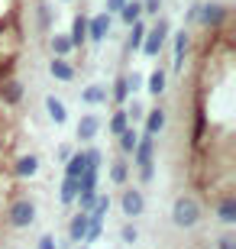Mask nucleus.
Listing matches in <instances>:
<instances>
[{"label":"nucleus","mask_w":236,"mask_h":249,"mask_svg":"<svg viewBox=\"0 0 236 249\" xmlns=\"http://www.w3.org/2000/svg\"><path fill=\"white\" fill-rule=\"evenodd\" d=\"M165 36H168V23L159 19V23L143 36V46H139V49H143V55H159L162 46H165Z\"/></svg>","instance_id":"nucleus-1"},{"label":"nucleus","mask_w":236,"mask_h":249,"mask_svg":"<svg viewBox=\"0 0 236 249\" xmlns=\"http://www.w3.org/2000/svg\"><path fill=\"white\" fill-rule=\"evenodd\" d=\"M172 217H175V227H194V223H198V217H200L198 201H191V197H182V201H175Z\"/></svg>","instance_id":"nucleus-2"},{"label":"nucleus","mask_w":236,"mask_h":249,"mask_svg":"<svg viewBox=\"0 0 236 249\" xmlns=\"http://www.w3.org/2000/svg\"><path fill=\"white\" fill-rule=\"evenodd\" d=\"M10 220H13V227H29V223L36 220V207H33V201H17L13 211H10Z\"/></svg>","instance_id":"nucleus-3"},{"label":"nucleus","mask_w":236,"mask_h":249,"mask_svg":"<svg viewBox=\"0 0 236 249\" xmlns=\"http://www.w3.org/2000/svg\"><path fill=\"white\" fill-rule=\"evenodd\" d=\"M223 19H227V7H220V3H207V7L200 10V23H204V26H220V23H223Z\"/></svg>","instance_id":"nucleus-4"},{"label":"nucleus","mask_w":236,"mask_h":249,"mask_svg":"<svg viewBox=\"0 0 236 249\" xmlns=\"http://www.w3.org/2000/svg\"><path fill=\"white\" fill-rule=\"evenodd\" d=\"M107 29H110V13H100V17L88 19V36H91L94 42H100V39L107 36Z\"/></svg>","instance_id":"nucleus-5"},{"label":"nucleus","mask_w":236,"mask_h":249,"mask_svg":"<svg viewBox=\"0 0 236 249\" xmlns=\"http://www.w3.org/2000/svg\"><path fill=\"white\" fill-rule=\"evenodd\" d=\"M152 149H155V146H152V136L145 133V136L136 142V149H133V152H136V165H139V168L152 162Z\"/></svg>","instance_id":"nucleus-6"},{"label":"nucleus","mask_w":236,"mask_h":249,"mask_svg":"<svg viewBox=\"0 0 236 249\" xmlns=\"http://www.w3.org/2000/svg\"><path fill=\"white\" fill-rule=\"evenodd\" d=\"M84 42H88V17L78 13L72 23V46H84Z\"/></svg>","instance_id":"nucleus-7"},{"label":"nucleus","mask_w":236,"mask_h":249,"mask_svg":"<svg viewBox=\"0 0 236 249\" xmlns=\"http://www.w3.org/2000/svg\"><path fill=\"white\" fill-rule=\"evenodd\" d=\"M123 213H127V217H139V213H143V194L139 191L123 194Z\"/></svg>","instance_id":"nucleus-8"},{"label":"nucleus","mask_w":236,"mask_h":249,"mask_svg":"<svg viewBox=\"0 0 236 249\" xmlns=\"http://www.w3.org/2000/svg\"><path fill=\"white\" fill-rule=\"evenodd\" d=\"M49 71H52V78H58V81H72V78H74V68H72L68 62H65V58H58V55L52 58Z\"/></svg>","instance_id":"nucleus-9"},{"label":"nucleus","mask_w":236,"mask_h":249,"mask_svg":"<svg viewBox=\"0 0 236 249\" xmlns=\"http://www.w3.org/2000/svg\"><path fill=\"white\" fill-rule=\"evenodd\" d=\"M184 55H188V33H178L175 36V71H182L184 68Z\"/></svg>","instance_id":"nucleus-10"},{"label":"nucleus","mask_w":236,"mask_h":249,"mask_svg":"<svg viewBox=\"0 0 236 249\" xmlns=\"http://www.w3.org/2000/svg\"><path fill=\"white\" fill-rule=\"evenodd\" d=\"M162 126H165V110H162V107L149 110V117H145V133L155 136V133H162Z\"/></svg>","instance_id":"nucleus-11"},{"label":"nucleus","mask_w":236,"mask_h":249,"mask_svg":"<svg viewBox=\"0 0 236 249\" xmlns=\"http://www.w3.org/2000/svg\"><path fill=\"white\" fill-rule=\"evenodd\" d=\"M120 17H123V23H136L139 17H143V3H139V0H127V3H123V7H120Z\"/></svg>","instance_id":"nucleus-12"},{"label":"nucleus","mask_w":236,"mask_h":249,"mask_svg":"<svg viewBox=\"0 0 236 249\" xmlns=\"http://www.w3.org/2000/svg\"><path fill=\"white\" fill-rule=\"evenodd\" d=\"M97 129H100L97 117H81V123H78V139H94Z\"/></svg>","instance_id":"nucleus-13"},{"label":"nucleus","mask_w":236,"mask_h":249,"mask_svg":"<svg viewBox=\"0 0 236 249\" xmlns=\"http://www.w3.org/2000/svg\"><path fill=\"white\" fill-rule=\"evenodd\" d=\"M46 110H49V117H52L55 123L68 120V110H65V104L58 101V97H46Z\"/></svg>","instance_id":"nucleus-14"},{"label":"nucleus","mask_w":236,"mask_h":249,"mask_svg":"<svg viewBox=\"0 0 236 249\" xmlns=\"http://www.w3.org/2000/svg\"><path fill=\"white\" fill-rule=\"evenodd\" d=\"M84 165H88V162H84V152H81V156H68V168H65V178L78 181V178H81V172H84Z\"/></svg>","instance_id":"nucleus-15"},{"label":"nucleus","mask_w":236,"mask_h":249,"mask_svg":"<svg viewBox=\"0 0 236 249\" xmlns=\"http://www.w3.org/2000/svg\"><path fill=\"white\" fill-rule=\"evenodd\" d=\"M36 168H39V159L36 156H23L17 162V175L19 178H29V175H36Z\"/></svg>","instance_id":"nucleus-16"},{"label":"nucleus","mask_w":236,"mask_h":249,"mask_svg":"<svg viewBox=\"0 0 236 249\" xmlns=\"http://www.w3.org/2000/svg\"><path fill=\"white\" fill-rule=\"evenodd\" d=\"M143 36H145V26H143V23H139V19H136V23H129V42H127L129 52L143 46Z\"/></svg>","instance_id":"nucleus-17"},{"label":"nucleus","mask_w":236,"mask_h":249,"mask_svg":"<svg viewBox=\"0 0 236 249\" xmlns=\"http://www.w3.org/2000/svg\"><path fill=\"white\" fill-rule=\"evenodd\" d=\"M72 49H74V46H72V36H62V33H58V36H52V52H55L58 58H65Z\"/></svg>","instance_id":"nucleus-18"},{"label":"nucleus","mask_w":236,"mask_h":249,"mask_svg":"<svg viewBox=\"0 0 236 249\" xmlns=\"http://www.w3.org/2000/svg\"><path fill=\"white\" fill-rule=\"evenodd\" d=\"M81 101H88V104H104V101H107V91H104L100 84H91V88H84Z\"/></svg>","instance_id":"nucleus-19"},{"label":"nucleus","mask_w":236,"mask_h":249,"mask_svg":"<svg viewBox=\"0 0 236 249\" xmlns=\"http://www.w3.org/2000/svg\"><path fill=\"white\" fill-rule=\"evenodd\" d=\"M19 97H23V84L19 81H7L3 84V101L7 104H19Z\"/></svg>","instance_id":"nucleus-20"},{"label":"nucleus","mask_w":236,"mask_h":249,"mask_svg":"<svg viewBox=\"0 0 236 249\" xmlns=\"http://www.w3.org/2000/svg\"><path fill=\"white\" fill-rule=\"evenodd\" d=\"M162 91H165V71H162V68H155V71L149 74V94L159 97Z\"/></svg>","instance_id":"nucleus-21"},{"label":"nucleus","mask_w":236,"mask_h":249,"mask_svg":"<svg viewBox=\"0 0 236 249\" xmlns=\"http://www.w3.org/2000/svg\"><path fill=\"white\" fill-rule=\"evenodd\" d=\"M84 233H88V213H78L72 220V240H84Z\"/></svg>","instance_id":"nucleus-22"},{"label":"nucleus","mask_w":236,"mask_h":249,"mask_svg":"<svg viewBox=\"0 0 236 249\" xmlns=\"http://www.w3.org/2000/svg\"><path fill=\"white\" fill-rule=\"evenodd\" d=\"M136 142H139V136H136V129H123V133H120V149H123V152H133V149H136Z\"/></svg>","instance_id":"nucleus-23"},{"label":"nucleus","mask_w":236,"mask_h":249,"mask_svg":"<svg viewBox=\"0 0 236 249\" xmlns=\"http://www.w3.org/2000/svg\"><path fill=\"white\" fill-rule=\"evenodd\" d=\"M127 126H129V117H127V110H117L113 117H110V133H117V136H120V133H123Z\"/></svg>","instance_id":"nucleus-24"},{"label":"nucleus","mask_w":236,"mask_h":249,"mask_svg":"<svg viewBox=\"0 0 236 249\" xmlns=\"http://www.w3.org/2000/svg\"><path fill=\"white\" fill-rule=\"evenodd\" d=\"M127 97H129L127 78H117V84H113V101H117V104H127Z\"/></svg>","instance_id":"nucleus-25"},{"label":"nucleus","mask_w":236,"mask_h":249,"mask_svg":"<svg viewBox=\"0 0 236 249\" xmlns=\"http://www.w3.org/2000/svg\"><path fill=\"white\" fill-rule=\"evenodd\" d=\"M74 194H78V181L65 178V185H62V204H72V201H74Z\"/></svg>","instance_id":"nucleus-26"},{"label":"nucleus","mask_w":236,"mask_h":249,"mask_svg":"<svg viewBox=\"0 0 236 249\" xmlns=\"http://www.w3.org/2000/svg\"><path fill=\"white\" fill-rule=\"evenodd\" d=\"M220 217H223L227 223H233L236 220V201H223L220 204Z\"/></svg>","instance_id":"nucleus-27"},{"label":"nucleus","mask_w":236,"mask_h":249,"mask_svg":"<svg viewBox=\"0 0 236 249\" xmlns=\"http://www.w3.org/2000/svg\"><path fill=\"white\" fill-rule=\"evenodd\" d=\"M113 181H117V185H123V181H127V165H123V162H117V165H113Z\"/></svg>","instance_id":"nucleus-28"},{"label":"nucleus","mask_w":236,"mask_h":249,"mask_svg":"<svg viewBox=\"0 0 236 249\" xmlns=\"http://www.w3.org/2000/svg\"><path fill=\"white\" fill-rule=\"evenodd\" d=\"M159 7H162V0H145V3H143L145 13H159Z\"/></svg>","instance_id":"nucleus-29"},{"label":"nucleus","mask_w":236,"mask_h":249,"mask_svg":"<svg viewBox=\"0 0 236 249\" xmlns=\"http://www.w3.org/2000/svg\"><path fill=\"white\" fill-rule=\"evenodd\" d=\"M129 120H139V117H143V107H139L136 101H133V107H129V113H127Z\"/></svg>","instance_id":"nucleus-30"},{"label":"nucleus","mask_w":236,"mask_h":249,"mask_svg":"<svg viewBox=\"0 0 236 249\" xmlns=\"http://www.w3.org/2000/svg\"><path fill=\"white\" fill-rule=\"evenodd\" d=\"M39 249H55V236H42V240H39Z\"/></svg>","instance_id":"nucleus-31"},{"label":"nucleus","mask_w":236,"mask_h":249,"mask_svg":"<svg viewBox=\"0 0 236 249\" xmlns=\"http://www.w3.org/2000/svg\"><path fill=\"white\" fill-rule=\"evenodd\" d=\"M123 3H127V0H107V10H110V13H120Z\"/></svg>","instance_id":"nucleus-32"},{"label":"nucleus","mask_w":236,"mask_h":249,"mask_svg":"<svg viewBox=\"0 0 236 249\" xmlns=\"http://www.w3.org/2000/svg\"><path fill=\"white\" fill-rule=\"evenodd\" d=\"M123 240H127V243H136V230H133V227H127V230H123Z\"/></svg>","instance_id":"nucleus-33"},{"label":"nucleus","mask_w":236,"mask_h":249,"mask_svg":"<svg viewBox=\"0 0 236 249\" xmlns=\"http://www.w3.org/2000/svg\"><path fill=\"white\" fill-rule=\"evenodd\" d=\"M220 249H236V243H233V236H223V240H220Z\"/></svg>","instance_id":"nucleus-34"}]
</instances>
